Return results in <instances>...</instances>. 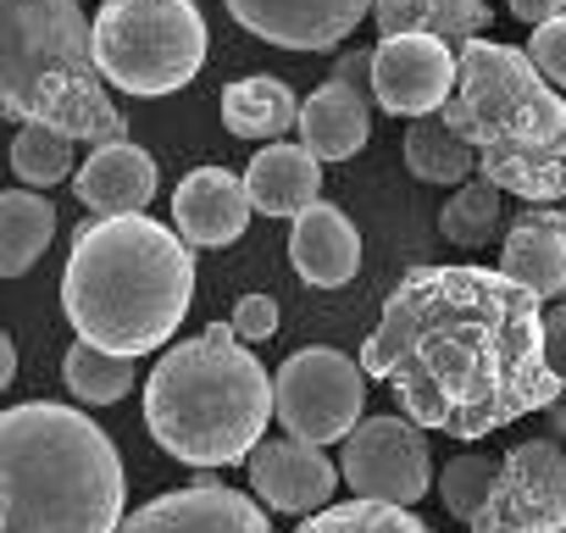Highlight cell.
<instances>
[{"label":"cell","mask_w":566,"mask_h":533,"mask_svg":"<svg viewBox=\"0 0 566 533\" xmlns=\"http://www.w3.org/2000/svg\"><path fill=\"white\" fill-rule=\"evenodd\" d=\"M400 411L450 439H483L516 417L555 411L566 373L549 362L544 301L494 266H417L384 301L361 345Z\"/></svg>","instance_id":"1"},{"label":"cell","mask_w":566,"mask_h":533,"mask_svg":"<svg viewBox=\"0 0 566 533\" xmlns=\"http://www.w3.org/2000/svg\"><path fill=\"white\" fill-rule=\"evenodd\" d=\"M195 306V244L134 211V217H90L73 233L67 273H62V312L78 339L150 356L161 351Z\"/></svg>","instance_id":"2"},{"label":"cell","mask_w":566,"mask_h":533,"mask_svg":"<svg viewBox=\"0 0 566 533\" xmlns=\"http://www.w3.org/2000/svg\"><path fill=\"white\" fill-rule=\"evenodd\" d=\"M0 527L7 533H117L123 461L106 428L78 406L23 400L0 417Z\"/></svg>","instance_id":"3"},{"label":"cell","mask_w":566,"mask_h":533,"mask_svg":"<svg viewBox=\"0 0 566 533\" xmlns=\"http://www.w3.org/2000/svg\"><path fill=\"white\" fill-rule=\"evenodd\" d=\"M439 117L478 150V173L489 184L527 206L566 200V101L527 45H461V84Z\"/></svg>","instance_id":"4"},{"label":"cell","mask_w":566,"mask_h":533,"mask_svg":"<svg viewBox=\"0 0 566 533\" xmlns=\"http://www.w3.org/2000/svg\"><path fill=\"white\" fill-rule=\"evenodd\" d=\"M277 417V389L255 351L233 334V323H211L195 339L172 345L145 384V428L150 439L200 472L239 467L266 439Z\"/></svg>","instance_id":"5"},{"label":"cell","mask_w":566,"mask_h":533,"mask_svg":"<svg viewBox=\"0 0 566 533\" xmlns=\"http://www.w3.org/2000/svg\"><path fill=\"white\" fill-rule=\"evenodd\" d=\"M0 106L90 145L128 139L78 0H0Z\"/></svg>","instance_id":"6"},{"label":"cell","mask_w":566,"mask_h":533,"mask_svg":"<svg viewBox=\"0 0 566 533\" xmlns=\"http://www.w3.org/2000/svg\"><path fill=\"white\" fill-rule=\"evenodd\" d=\"M95 62L123 95H172L206 67V18L195 0H106L95 18Z\"/></svg>","instance_id":"7"},{"label":"cell","mask_w":566,"mask_h":533,"mask_svg":"<svg viewBox=\"0 0 566 533\" xmlns=\"http://www.w3.org/2000/svg\"><path fill=\"white\" fill-rule=\"evenodd\" d=\"M277 422L306 445H345L367 406V367L334 345L295 351L272 378Z\"/></svg>","instance_id":"8"},{"label":"cell","mask_w":566,"mask_h":533,"mask_svg":"<svg viewBox=\"0 0 566 533\" xmlns=\"http://www.w3.org/2000/svg\"><path fill=\"white\" fill-rule=\"evenodd\" d=\"M467 533H566V450L555 439L516 445Z\"/></svg>","instance_id":"9"},{"label":"cell","mask_w":566,"mask_h":533,"mask_svg":"<svg viewBox=\"0 0 566 533\" xmlns=\"http://www.w3.org/2000/svg\"><path fill=\"white\" fill-rule=\"evenodd\" d=\"M339 472L367 500L417 505L433 489V456H428L422 422H411V417H361L356 433L345 439Z\"/></svg>","instance_id":"10"},{"label":"cell","mask_w":566,"mask_h":533,"mask_svg":"<svg viewBox=\"0 0 566 533\" xmlns=\"http://www.w3.org/2000/svg\"><path fill=\"white\" fill-rule=\"evenodd\" d=\"M461 84V51L433 34H395L373 51V101L389 117H439Z\"/></svg>","instance_id":"11"},{"label":"cell","mask_w":566,"mask_h":533,"mask_svg":"<svg viewBox=\"0 0 566 533\" xmlns=\"http://www.w3.org/2000/svg\"><path fill=\"white\" fill-rule=\"evenodd\" d=\"M228 18L277 51H334L373 18V0H228Z\"/></svg>","instance_id":"12"},{"label":"cell","mask_w":566,"mask_h":533,"mask_svg":"<svg viewBox=\"0 0 566 533\" xmlns=\"http://www.w3.org/2000/svg\"><path fill=\"white\" fill-rule=\"evenodd\" d=\"M250 472V494L272 511H290V516H312L334 500L339 489V467L323 456V445H306V439H261L244 461Z\"/></svg>","instance_id":"13"},{"label":"cell","mask_w":566,"mask_h":533,"mask_svg":"<svg viewBox=\"0 0 566 533\" xmlns=\"http://www.w3.org/2000/svg\"><path fill=\"white\" fill-rule=\"evenodd\" d=\"M117 533H272V522L250 494H239L217 478H200L189 489L145 500L134 516H123Z\"/></svg>","instance_id":"14"},{"label":"cell","mask_w":566,"mask_h":533,"mask_svg":"<svg viewBox=\"0 0 566 533\" xmlns=\"http://www.w3.org/2000/svg\"><path fill=\"white\" fill-rule=\"evenodd\" d=\"M250 189L244 178H233L228 167H195L184 173V184L172 189V228L195 244V250H222L250 228Z\"/></svg>","instance_id":"15"},{"label":"cell","mask_w":566,"mask_h":533,"mask_svg":"<svg viewBox=\"0 0 566 533\" xmlns=\"http://www.w3.org/2000/svg\"><path fill=\"white\" fill-rule=\"evenodd\" d=\"M73 195L84 200L90 217H134L156 200V161H150V150H139L128 139L95 145L90 161H78V173H73Z\"/></svg>","instance_id":"16"},{"label":"cell","mask_w":566,"mask_h":533,"mask_svg":"<svg viewBox=\"0 0 566 533\" xmlns=\"http://www.w3.org/2000/svg\"><path fill=\"white\" fill-rule=\"evenodd\" d=\"M290 261L312 290H345L361 273V228L339 206L317 200L290 228Z\"/></svg>","instance_id":"17"},{"label":"cell","mask_w":566,"mask_h":533,"mask_svg":"<svg viewBox=\"0 0 566 533\" xmlns=\"http://www.w3.org/2000/svg\"><path fill=\"white\" fill-rule=\"evenodd\" d=\"M500 273L527 284L538 301H560L566 295V206H527L500 250Z\"/></svg>","instance_id":"18"},{"label":"cell","mask_w":566,"mask_h":533,"mask_svg":"<svg viewBox=\"0 0 566 533\" xmlns=\"http://www.w3.org/2000/svg\"><path fill=\"white\" fill-rule=\"evenodd\" d=\"M244 189L255 200V211L266 217H301L323 200V156L312 145H290V139H272L250 156L244 167Z\"/></svg>","instance_id":"19"},{"label":"cell","mask_w":566,"mask_h":533,"mask_svg":"<svg viewBox=\"0 0 566 533\" xmlns=\"http://www.w3.org/2000/svg\"><path fill=\"white\" fill-rule=\"evenodd\" d=\"M373 90H356L345 79H328L301 106V145H312L323 161H350L373 139Z\"/></svg>","instance_id":"20"},{"label":"cell","mask_w":566,"mask_h":533,"mask_svg":"<svg viewBox=\"0 0 566 533\" xmlns=\"http://www.w3.org/2000/svg\"><path fill=\"white\" fill-rule=\"evenodd\" d=\"M373 23L384 40L395 34H433L450 40L455 51L483 40L489 29V7L483 0H373Z\"/></svg>","instance_id":"21"},{"label":"cell","mask_w":566,"mask_h":533,"mask_svg":"<svg viewBox=\"0 0 566 533\" xmlns=\"http://www.w3.org/2000/svg\"><path fill=\"white\" fill-rule=\"evenodd\" d=\"M301 106L295 90L283 79H239L222 90V123L239 139H283L290 128H301Z\"/></svg>","instance_id":"22"},{"label":"cell","mask_w":566,"mask_h":533,"mask_svg":"<svg viewBox=\"0 0 566 533\" xmlns=\"http://www.w3.org/2000/svg\"><path fill=\"white\" fill-rule=\"evenodd\" d=\"M51 239H56V206L29 184L7 189V200H0V273L23 279L51 250Z\"/></svg>","instance_id":"23"},{"label":"cell","mask_w":566,"mask_h":533,"mask_svg":"<svg viewBox=\"0 0 566 533\" xmlns=\"http://www.w3.org/2000/svg\"><path fill=\"white\" fill-rule=\"evenodd\" d=\"M406 167L422 184H467L478 167V150L444 117H417L406 128Z\"/></svg>","instance_id":"24"},{"label":"cell","mask_w":566,"mask_h":533,"mask_svg":"<svg viewBox=\"0 0 566 533\" xmlns=\"http://www.w3.org/2000/svg\"><path fill=\"white\" fill-rule=\"evenodd\" d=\"M62 378H67L73 400H84V406H117L134 389V356H117V351H101V345L78 339L62 356Z\"/></svg>","instance_id":"25"},{"label":"cell","mask_w":566,"mask_h":533,"mask_svg":"<svg viewBox=\"0 0 566 533\" xmlns=\"http://www.w3.org/2000/svg\"><path fill=\"white\" fill-rule=\"evenodd\" d=\"M73 145L78 139L62 134V128H51V123H23L18 139H12V178L29 184V189H51V184L73 178L78 173Z\"/></svg>","instance_id":"26"},{"label":"cell","mask_w":566,"mask_h":533,"mask_svg":"<svg viewBox=\"0 0 566 533\" xmlns=\"http://www.w3.org/2000/svg\"><path fill=\"white\" fill-rule=\"evenodd\" d=\"M295 533H433L411 505H395V500H345V505H323L312 511Z\"/></svg>","instance_id":"27"},{"label":"cell","mask_w":566,"mask_h":533,"mask_svg":"<svg viewBox=\"0 0 566 533\" xmlns=\"http://www.w3.org/2000/svg\"><path fill=\"white\" fill-rule=\"evenodd\" d=\"M494 222H500V184H489V178L461 184V189L444 200V211H439V233H444L450 244H461V250L489 244V239H494Z\"/></svg>","instance_id":"28"},{"label":"cell","mask_w":566,"mask_h":533,"mask_svg":"<svg viewBox=\"0 0 566 533\" xmlns=\"http://www.w3.org/2000/svg\"><path fill=\"white\" fill-rule=\"evenodd\" d=\"M494 478H500V461L483 456V450H467V456H450V467L439 472V500L455 522H478V511L489 505L494 494Z\"/></svg>","instance_id":"29"},{"label":"cell","mask_w":566,"mask_h":533,"mask_svg":"<svg viewBox=\"0 0 566 533\" xmlns=\"http://www.w3.org/2000/svg\"><path fill=\"white\" fill-rule=\"evenodd\" d=\"M527 56L538 62V73H544L555 90H566V12L533 29V40H527Z\"/></svg>","instance_id":"30"},{"label":"cell","mask_w":566,"mask_h":533,"mask_svg":"<svg viewBox=\"0 0 566 533\" xmlns=\"http://www.w3.org/2000/svg\"><path fill=\"white\" fill-rule=\"evenodd\" d=\"M233 334L244 339V345H255V339H272L277 334V301L272 295H244L239 306H233Z\"/></svg>","instance_id":"31"},{"label":"cell","mask_w":566,"mask_h":533,"mask_svg":"<svg viewBox=\"0 0 566 533\" xmlns=\"http://www.w3.org/2000/svg\"><path fill=\"white\" fill-rule=\"evenodd\" d=\"M544 339H549V362L566 373V295L544 312Z\"/></svg>","instance_id":"32"},{"label":"cell","mask_w":566,"mask_h":533,"mask_svg":"<svg viewBox=\"0 0 566 533\" xmlns=\"http://www.w3.org/2000/svg\"><path fill=\"white\" fill-rule=\"evenodd\" d=\"M505 7H511L527 29H538V23H549V18H560V12H566V0H505Z\"/></svg>","instance_id":"33"},{"label":"cell","mask_w":566,"mask_h":533,"mask_svg":"<svg viewBox=\"0 0 566 533\" xmlns=\"http://www.w3.org/2000/svg\"><path fill=\"white\" fill-rule=\"evenodd\" d=\"M334 79H345V84H356V90H373V51H350V56L334 67Z\"/></svg>","instance_id":"34"},{"label":"cell","mask_w":566,"mask_h":533,"mask_svg":"<svg viewBox=\"0 0 566 533\" xmlns=\"http://www.w3.org/2000/svg\"><path fill=\"white\" fill-rule=\"evenodd\" d=\"M12 378H18V345L0 339V384H12Z\"/></svg>","instance_id":"35"}]
</instances>
